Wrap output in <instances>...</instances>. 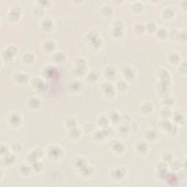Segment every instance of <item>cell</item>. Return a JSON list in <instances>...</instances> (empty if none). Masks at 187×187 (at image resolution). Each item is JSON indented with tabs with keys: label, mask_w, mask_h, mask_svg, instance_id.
<instances>
[{
	"label": "cell",
	"mask_w": 187,
	"mask_h": 187,
	"mask_svg": "<svg viewBox=\"0 0 187 187\" xmlns=\"http://www.w3.org/2000/svg\"><path fill=\"white\" fill-rule=\"evenodd\" d=\"M70 90L73 93H78L81 92V88H83L82 84L78 81H73L70 84Z\"/></svg>",
	"instance_id": "obj_15"
},
{
	"label": "cell",
	"mask_w": 187,
	"mask_h": 187,
	"mask_svg": "<svg viewBox=\"0 0 187 187\" xmlns=\"http://www.w3.org/2000/svg\"><path fill=\"white\" fill-rule=\"evenodd\" d=\"M101 89L102 93L105 94L107 97H112L115 95V89L113 86L110 83H105L102 84Z\"/></svg>",
	"instance_id": "obj_2"
},
{
	"label": "cell",
	"mask_w": 187,
	"mask_h": 187,
	"mask_svg": "<svg viewBox=\"0 0 187 187\" xmlns=\"http://www.w3.org/2000/svg\"><path fill=\"white\" fill-rule=\"evenodd\" d=\"M126 173H127L126 169L123 167H119L113 170L112 172V177L116 180H121L125 176Z\"/></svg>",
	"instance_id": "obj_4"
},
{
	"label": "cell",
	"mask_w": 187,
	"mask_h": 187,
	"mask_svg": "<svg viewBox=\"0 0 187 187\" xmlns=\"http://www.w3.org/2000/svg\"><path fill=\"white\" fill-rule=\"evenodd\" d=\"M65 124H66V126L69 129H72V128L76 127L77 121L74 118H69V119L66 120Z\"/></svg>",
	"instance_id": "obj_39"
},
{
	"label": "cell",
	"mask_w": 187,
	"mask_h": 187,
	"mask_svg": "<svg viewBox=\"0 0 187 187\" xmlns=\"http://www.w3.org/2000/svg\"><path fill=\"white\" fill-rule=\"evenodd\" d=\"M53 59H54V60L56 63H62V62H65L66 57H65V55L64 54H62L61 52H58L54 54V56H53Z\"/></svg>",
	"instance_id": "obj_28"
},
{
	"label": "cell",
	"mask_w": 187,
	"mask_h": 187,
	"mask_svg": "<svg viewBox=\"0 0 187 187\" xmlns=\"http://www.w3.org/2000/svg\"><path fill=\"white\" fill-rule=\"evenodd\" d=\"M19 170H20V172H21L22 175H24V176H28L31 169H30V167H28L27 165L23 164V165L20 166V168H19Z\"/></svg>",
	"instance_id": "obj_40"
},
{
	"label": "cell",
	"mask_w": 187,
	"mask_h": 187,
	"mask_svg": "<svg viewBox=\"0 0 187 187\" xmlns=\"http://www.w3.org/2000/svg\"><path fill=\"white\" fill-rule=\"evenodd\" d=\"M109 119L108 118L105 117V116H100L97 119V124L100 126L102 129H107L108 124H109Z\"/></svg>",
	"instance_id": "obj_23"
},
{
	"label": "cell",
	"mask_w": 187,
	"mask_h": 187,
	"mask_svg": "<svg viewBox=\"0 0 187 187\" xmlns=\"http://www.w3.org/2000/svg\"><path fill=\"white\" fill-rule=\"evenodd\" d=\"M172 119L175 124L178 125H183L185 124V116L180 112H176L175 113H172Z\"/></svg>",
	"instance_id": "obj_10"
},
{
	"label": "cell",
	"mask_w": 187,
	"mask_h": 187,
	"mask_svg": "<svg viewBox=\"0 0 187 187\" xmlns=\"http://www.w3.org/2000/svg\"><path fill=\"white\" fill-rule=\"evenodd\" d=\"M160 127L163 130L169 132V131L170 130L171 128L172 127V125L168 119H164L162 122L160 123Z\"/></svg>",
	"instance_id": "obj_27"
},
{
	"label": "cell",
	"mask_w": 187,
	"mask_h": 187,
	"mask_svg": "<svg viewBox=\"0 0 187 187\" xmlns=\"http://www.w3.org/2000/svg\"><path fill=\"white\" fill-rule=\"evenodd\" d=\"M124 23L121 21H116L113 28L112 34L115 37H121L124 34Z\"/></svg>",
	"instance_id": "obj_1"
},
{
	"label": "cell",
	"mask_w": 187,
	"mask_h": 187,
	"mask_svg": "<svg viewBox=\"0 0 187 187\" xmlns=\"http://www.w3.org/2000/svg\"><path fill=\"white\" fill-rule=\"evenodd\" d=\"M48 154L49 156L52 159H58L62 157V155H63V152H62V150L61 149L60 147L51 146L48 151Z\"/></svg>",
	"instance_id": "obj_3"
},
{
	"label": "cell",
	"mask_w": 187,
	"mask_h": 187,
	"mask_svg": "<svg viewBox=\"0 0 187 187\" xmlns=\"http://www.w3.org/2000/svg\"><path fill=\"white\" fill-rule=\"evenodd\" d=\"M153 109V105L148 102H143V103L141 105V107H140V111H141V113L145 115H148V114H150V113H152Z\"/></svg>",
	"instance_id": "obj_12"
},
{
	"label": "cell",
	"mask_w": 187,
	"mask_h": 187,
	"mask_svg": "<svg viewBox=\"0 0 187 187\" xmlns=\"http://www.w3.org/2000/svg\"><path fill=\"white\" fill-rule=\"evenodd\" d=\"M34 60V56L33 54L28 53V54H26L22 56V61L23 62H24L25 64H32Z\"/></svg>",
	"instance_id": "obj_25"
},
{
	"label": "cell",
	"mask_w": 187,
	"mask_h": 187,
	"mask_svg": "<svg viewBox=\"0 0 187 187\" xmlns=\"http://www.w3.org/2000/svg\"><path fill=\"white\" fill-rule=\"evenodd\" d=\"M41 105V102L40 101L39 99L37 97H32L29 99V100L28 101V105L30 108L32 109H37Z\"/></svg>",
	"instance_id": "obj_19"
},
{
	"label": "cell",
	"mask_w": 187,
	"mask_h": 187,
	"mask_svg": "<svg viewBox=\"0 0 187 187\" xmlns=\"http://www.w3.org/2000/svg\"><path fill=\"white\" fill-rule=\"evenodd\" d=\"M160 115L164 119H168L172 116V113L168 108H165L161 111Z\"/></svg>",
	"instance_id": "obj_32"
},
{
	"label": "cell",
	"mask_w": 187,
	"mask_h": 187,
	"mask_svg": "<svg viewBox=\"0 0 187 187\" xmlns=\"http://www.w3.org/2000/svg\"><path fill=\"white\" fill-rule=\"evenodd\" d=\"M111 146L112 147V149L113 150V151L117 153H124V148H125L123 143H121L119 141H116V140L115 141H112Z\"/></svg>",
	"instance_id": "obj_11"
},
{
	"label": "cell",
	"mask_w": 187,
	"mask_h": 187,
	"mask_svg": "<svg viewBox=\"0 0 187 187\" xmlns=\"http://www.w3.org/2000/svg\"><path fill=\"white\" fill-rule=\"evenodd\" d=\"M11 148H12V151H13L15 153H20L21 151L22 150L21 145L19 143H13Z\"/></svg>",
	"instance_id": "obj_43"
},
{
	"label": "cell",
	"mask_w": 187,
	"mask_h": 187,
	"mask_svg": "<svg viewBox=\"0 0 187 187\" xmlns=\"http://www.w3.org/2000/svg\"><path fill=\"white\" fill-rule=\"evenodd\" d=\"M129 127H127V125H125V124H124V125L121 126V127H119V132L121 134H124V135H127V134L128 133V132H129Z\"/></svg>",
	"instance_id": "obj_44"
},
{
	"label": "cell",
	"mask_w": 187,
	"mask_h": 187,
	"mask_svg": "<svg viewBox=\"0 0 187 187\" xmlns=\"http://www.w3.org/2000/svg\"><path fill=\"white\" fill-rule=\"evenodd\" d=\"M180 71L181 72L182 74H186V62H181V64H180Z\"/></svg>",
	"instance_id": "obj_47"
},
{
	"label": "cell",
	"mask_w": 187,
	"mask_h": 187,
	"mask_svg": "<svg viewBox=\"0 0 187 187\" xmlns=\"http://www.w3.org/2000/svg\"><path fill=\"white\" fill-rule=\"evenodd\" d=\"M178 39L181 40V42L185 43L186 40V32L183 31L181 33H178Z\"/></svg>",
	"instance_id": "obj_45"
},
{
	"label": "cell",
	"mask_w": 187,
	"mask_h": 187,
	"mask_svg": "<svg viewBox=\"0 0 187 187\" xmlns=\"http://www.w3.org/2000/svg\"><path fill=\"white\" fill-rule=\"evenodd\" d=\"M145 31H147L149 33H153L156 31L157 29V26L155 24V23L153 22H148L147 23L146 26H145Z\"/></svg>",
	"instance_id": "obj_31"
},
{
	"label": "cell",
	"mask_w": 187,
	"mask_h": 187,
	"mask_svg": "<svg viewBox=\"0 0 187 187\" xmlns=\"http://www.w3.org/2000/svg\"><path fill=\"white\" fill-rule=\"evenodd\" d=\"M167 61L172 65H177L180 64V58L176 52H170L167 55Z\"/></svg>",
	"instance_id": "obj_6"
},
{
	"label": "cell",
	"mask_w": 187,
	"mask_h": 187,
	"mask_svg": "<svg viewBox=\"0 0 187 187\" xmlns=\"http://www.w3.org/2000/svg\"><path fill=\"white\" fill-rule=\"evenodd\" d=\"M16 48H15L14 46H10L9 47L7 50L5 51V54H6V56L5 58H7V59H10L13 57V56L16 54Z\"/></svg>",
	"instance_id": "obj_26"
},
{
	"label": "cell",
	"mask_w": 187,
	"mask_h": 187,
	"mask_svg": "<svg viewBox=\"0 0 187 187\" xmlns=\"http://www.w3.org/2000/svg\"><path fill=\"white\" fill-rule=\"evenodd\" d=\"M158 77L160 81H169L170 79V74L166 69L162 68L158 70Z\"/></svg>",
	"instance_id": "obj_20"
},
{
	"label": "cell",
	"mask_w": 187,
	"mask_h": 187,
	"mask_svg": "<svg viewBox=\"0 0 187 187\" xmlns=\"http://www.w3.org/2000/svg\"><path fill=\"white\" fill-rule=\"evenodd\" d=\"M120 116L119 115V113H116V112H112L111 113V115L108 117V119L111 120V121L113 123V124H116V123L119 122V121L120 120Z\"/></svg>",
	"instance_id": "obj_37"
},
{
	"label": "cell",
	"mask_w": 187,
	"mask_h": 187,
	"mask_svg": "<svg viewBox=\"0 0 187 187\" xmlns=\"http://www.w3.org/2000/svg\"><path fill=\"white\" fill-rule=\"evenodd\" d=\"M124 76L126 79L129 80V81H132L134 80L135 78V71L133 68L131 67H127L124 69Z\"/></svg>",
	"instance_id": "obj_14"
},
{
	"label": "cell",
	"mask_w": 187,
	"mask_h": 187,
	"mask_svg": "<svg viewBox=\"0 0 187 187\" xmlns=\"http://www.w3.org/2000/svg\"><path fill=\"white\" fill-rule=\"evenodd\" d=\"M162 16L166 20H170L175 16V12L171 7H165L162 11Z\"/></svg>",
	"instance_id": "obj_18"
},
{
	"label": "cell",
	"mask_w": 187,
	"mask_h": 187,
	"mask_svg": "<svg viewBox=\"0 0 187 187\" xmlns=\"http://www.w3.org/2000/svg\"><path fill=\"white\" fill-rule=\"evenodd\" d=\"M86 79H87V81H89L90 84H94L98 80V76H97V74L95 72H91V73H89L87 75Z\"/></svg>",
	"instance_id": "obj_29"
},
{
	"label": "cell",
	"mask_w": 187,
	"mask_h": 187,
	"mask_svg": "<svg viewBox=\"0 0 187 187\" xmlns=\"http://www.w3.org/2000/svg\"><path fill=\"white\" fill-rule=\"evenodd\" d=\"M134 32L138 35L143 34L145 32V26L141 24H136L134 26Z\"/></svg>",
	"instance_id": "obj_36"
},
{
	"label": "cell",
	"mask_w": 187,
	"mask_h": 187,
	"mask_svg": "<svg viewBox=\"0 0 187 187\" xmlns=\"http://www.w3.org/2000/svg\"><path fill=\"white\" fill-rule=\"evenodd\" d=\"M104 75L108 80H113L116 76V70L113 66H108L104 70Z\"/></svg>",
	"instance_id": "obj_8"
},
{
	"label": "cell",
	"mask_w": 187,
	"mask_h": 187,
	"mask_svg": "<svg viewBox=\"0 0 187 187\" xmlns=\"http://www.w3.org/2000/svg\"><path fill=\"white\" fill-rule=\"evenodd\" d=\"M132 8L135 12H141V11L143 9V5L141 2L136 1L132 5Z\"/></svg>",
	"instance_id": "obj_38"
},
{
	"label": "cell",
	"mask_w": 187,
	"mask_h": 187,
	"mask_svg": "<svg viewBox=\"0 0 187 187\" xmlns=\"http://www.w3.org/2000/svg\"><path fill=\"white\" fill-rule=\"evenodd\" d=\"M68 135L70 138L77 139L78 137H80V135H81V131L76 127L72 128V129H70Z\"/></svg>",
	"instance_id": "obj_24"
},
{
	"label": "cell",
	"mask_w": 187,
	"mask_h": 187,
	"mask_svg": "<svg viewBox=\"0 0 187 187\" xmlns=\"http://www.w3.org/2000/svg\"><path fill=\"white\" fill-rule=\"evenodd\" d=\"M88 37H89V44L92 47H100V43L101 40H100V38L98 37L97 34H96L95 33L92 34L88 35Z\"/></svg>",
	"instance_id": "obj_7"
},
{
	"label": "cell",
	"mask_w": 187,
	"mask_h": 187,
	"mask_svg": "<svg viewBox=\"0 0 187 187\" xmlns=\"http://www.w3.org/2000/svg\"><path fill=\"white\" fill-rule=\"evenodd\" d=\"M14 80L18 84H25L28 82L29 77L26 73H19L14 76Z\"/></svg>",
	"instance_id": "obj_9"
},
{
	"label": "cell",
	"mask_w": 187,
	"mask_h": 187,
	"mask_svg": "<svg viewBox=\"0 0 187 187\" xmlns=\"http://www.w3.org/2000/svg\"><path fill=\"white\" fill-rule=\"evenodd\" d=\"M173 159V156L172 154L170 152H166L162 155V159L164 162H171Z\"/></svg>",
	"instance_id": "obj_41"
},
{
	"label": "cell",
	"mask_w": 187,
	"mask_h": 187,
	"mask_svg": "<svg viewBox=\"0 0 187 187\" xmlns=\"http://www.w3.org/2000/svg\"><path fill=\"white\" fill-rule=\"evenodd\" d=\"M180 167H182V163L179 162L178 161H174V162L172 163V168L174 170H179Z\"/></svg>",
	"instance_id": "obj_46"
},
{
	"label": "cell",
	"mask_w": 187,
	"mask_h": 187,
	"mask_svg": "<svg viewBox=\"0 0 187 187\" xmlns=\"http://www.w3.org/2000/svg\"><path fill=\"white\" fill-rule=\"evenodd\" d=\"M135 149L137 152L140 154H146L148 151V146L145 142L139 141L135 145Z\"/></svg>",
	"instance_id": "obj_5"
},
{
	"label": "cell",
	"mask_w": 187,
	"mask_h": 187,
	"mask_svg": "<svg viewBox=\"0 0 187 187\" xmlns=\"http://www.w3.org/2000/svg\"><path fill=\"white\" fill-rule=\"evenodd\" d=\"M101 12L105 16H110L112 15L113 12V10L111 6L109 5H103V7L101 8Z\"/></svg>",
	"instance_id": "obj_30"
},
{
	"label": "cell",
	"mask_w": 187,
	"mask_h": 187,
	"mask_svg": "<svg viewBox=\"0 0 187 187\" xmlns=\"http://www.w3.org/2000/svg\"><path fill=\"white\" fill-rule=\"evenodd\" d=\"M9 122L12 127H18L21 124V116L18 113H13L10 118Z\"/></svg>",
	"instance_id": "obj_13"
},
{
	"label": "cell",
	"mask_w": 187,
	"mask_h": 187,
	"mask_svg": "<svg viewBox=\"0 0 187 187\" xmlns=\"http://www.w3.org/2000/svg\"><path fill=\"white\" fill-rule=\"evenodd\" d=\"M41 26H42L43 30H45V31H49V30H51L52 29L53 22L50 18L45 17L42 20Z\"/></svg>",
	"instance_id": "obj_17"
},
{
	"label": "cell",
	"mask_w": 187,
	"mask_h": 187,
	"mask_svg": "<svg viewBox=\"0 0 187 187\" xmlns=\"http://www.w3.org/2000/svg\"><path fill=\"white\" fill-rule=\"evenodd\" d=\"M44 48L48 51H52L55 48V43L53 40H48L45 41L44 44Z\"/></svg>",
	"instance_id": "obj_33"
},
{
	"label": "cell",
	"mask_w": 187,
	"mask_h": 187,
	"mask_svg": "<svg viewBox=\"0 0 187 187\" xmlns=\"http://www.w3.org/2000/svg\"><path fill=\"white\" fill-rule=\"evenodd\" d=\"M145 137L148 141L153 142L158 138V134L154 130H148L145 132Z\"/></svg>",
	"instance_id": "obj_21"
},
{
	"label": "cell",
	"mask_w": 187,
	"mask_h": 187,
	"mask_svg": "<svg viewBox=\"0 0 187 187\" xmlns=\"http://www.w3.org/2000/svg\"><path fill=\"white\" fill-rule=\"evenodd\" d=\"M15 156L10 154V155H6L4 160H5L6 164L8 165V164H12V163L15 162Z\"/></svg>",
	"instance_id": "obj_42"
},
{
	"label": "cell",
	"mask_w": 187,
	"mask_h": 187,
	"mask_svg": "<svg viewBox=\"0 0 187 187\" xmlns=\"http://www.w3.org/2000/svg\"><path fill=\"white\" fill-rule=\"evenodd\" d=\"M21 8L19 7H14L13 8L11 9V10L9 12V17L11 20L16 21L20 18L21 15Z\"/></svg>",
	"instance_id": "obj_16"
},
{
	"label": "cell",
	"mask_w": 187,
	"mask_h": 187,
	"mask_svg": "<svg viewBox=\"0 0 187 187\" xmlns=\"http://www.w3.org/2000/svg\"><path fill=\"white\" fill-rule=\"evenodd\" d=\"M128 85L127 83L124 81H119L116 84V89L119 91V92H124L127 89Z\"/></svg>",
	"instance_id": "obj_35"
},
{
	"label": "cell",
	"mask_w": 187,
	"mask_h": 187,
	"mask_svg": "<svg viewBox=\"0 0 187 187\" xmlns=\"http://www.w3.org/2000/svg\"><path fill=\"white\" fill-rule=\"evenodd\" d=\"M32 84H33V86L34 87V89H42L44 86V83L42 80L39 79V78H34L32 81Z\"/></svg>",
	"instance_id": "obj_34"
},
{
	"label": "cell",
	"mask_w": 187,
	"mask_h": 187,
	"mask_svg": "<svg viewBox=\"0 0 187 187\" xmlns=\"http://www.w3.org/2000/svg\"><path fill=\"white\" fill-rule=\"evenodd\" d=\"M156 37H157L160 40H164L168 35V32L166 29L165 28H163V27H161V28L157 29L156 31Z\"/></svg>",
	"instance_id": "obj_22"
}]
</instances>
